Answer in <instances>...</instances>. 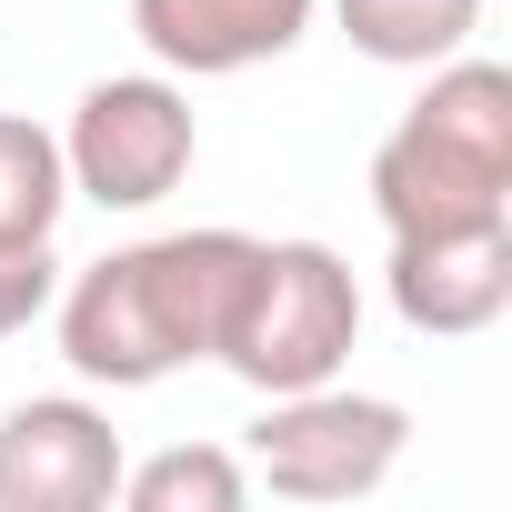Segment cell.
<instances>
[{"instance_id":"6da1fadb","label":"cell","mask_w":512,"mask_h":512,"mask_svg":"<svg viewBox=\"0 0 512 512\" xmlns=\"http://www.w3.org/2000/svg\"><path fill=\"white\" fill-rule=\"evenodd\" d=\"M502 211H512V71L452 51L372 151V221L412 241V231H462Z\"/></svg>"},{"instance_id":"7a4b0ae2","label":"cell","mask_w":512,"mask_h":512,"mask_svg":"<svg viewBox=\"0 0 512 512\" xmlns=\"http://www.w3.org/2000/svg\"><path fill=\"white\" fill-rule=\"evenodd\" d=\"M362 342V282L332 241H262L251 251V282H241V312L221 332V372H241L251 392H312V382H342Z\"/></svg>"},{"instance_id":"3957f363","label":"cell","mask_w":512,"mask_h":512,"mask_svg":"<svg viewBox=\"0 0 512 512\" xmlns=\"http://www.w3.org/2000/svg\"><path fill=\"white\" fill-rule=\"evenodd\" d=\"M402 452H412V412L392 392H342V382L262 392V422L241 442L251 482L282 502H362L402 472Z\"/></svg>"},{"instance_id":"277c9868","label":"cell","mask_w":512,"mask_h":512,"mask_svg":"<svg viewBox=\"0 0 512 512\" xmlns=\"http://www.w3.org/2000/svg\"><path fill=\"white\" fill-rule=\"evenodd\" d=\"M191 161H201V121H191V91L171 71H111L71 101V131H61L71 201L151 211L191 181Z\"/></svg>"},{"instance_id":"5b68a950","label":"cell","mask_w":512,"mask_h":512,"mask_svg":"<svg viewBox=\"0 0 512 512\" xmlns=\"http://www.w3.org/2000/svg\"><path fill=\"white\" fill-rule=\"evenodd\" d=\"M51 312H61V362H71L81 382L151 392V382L181 372V342H171V322H161L151 251H141V241H131V251H101L91 272H71V282L51 292Z\"/></svg>"},{"instance_id":"8992f818","label":"cell","mask_w":512,"mask_h":512,"mask_svg":"<svg viewBox=\"0 0 512 512\" xmlns=\"http://www.w3.org/2000/svg\"><path fill=\"white\" fill-rule=\"evenodd\" d=\"M121 432L81 392H41L0 412V512H101L121 492Z\"/></svg>"},{"instance_id":"52a82bcc","label":"cell","mask_w":512,"mask_h":512,"mask_svg":"<svg viewBox=\"0 0 512 512\" xmlns=\"http://www.w3.org/2000/svg\"><path fill=\"white\" fill-rule=\"evenodd\" d=\"M392 312L432 342H472L512 312V211L462 221V231H412L392 241Z\"/></svg>"},{"instance_id":"ba28073f","label":"cell","mask_w":512,"mask_h":512,"mask_svg":"<svg viewBox=\"0 0 512 512\" xmlns=\"http://www.w3.org/2000/svg\"><path fill=\"white\" fill-rule=\"evenodd\" d=\"M322 0H131V31L161 71L181 81H231V71H262L282 51H302Z\"/></svg>"},{"instance_id":"9c48e42d","label":"cell","mask_w":512,"mask_h":512,"mask_svg":"<svg viewBox=\"0 0 512 512\" xmlns=\"http://www.w3.org/2000/svg\"><path fill=\"white\" fill-rule=\"evenodd\" d=\"M141 251H151V292H161V322H171L181 362H211L231 312H241V282H251V251L262 241L231 231V221H201V231H161Z\"/></svg>"},{"instance_id":"30bf717a","label":"cell","mask_w":512,"mask_h":512,"mask_svg":"<svg viewBox=\"0 0 512 512\" xmlns=\"http://www.w3.org/2000/svg\"><path fill=\"white\" fill-rule=\"evenodd\" d=\"M332 21H342V41H352L362 61H382V71H432V61L472 51L482 0H332Z\"/></svg>"},{"instance_id":"8fae6325","label":"cell","mask_w":512,"mask_h":512,"mask_svg":"<svg viewBox=\"0 0 512 512\" xmlns=\"http://www.w3.org/2000/svg\"><path fill=\"white\" fill-rule=\"evenodd\" d=\"M131 512H241L251 502V462L221 452V442H171L151 462H121V492Z\"/></svg>"},{"instance_id":"7c38bea8","label":"cell","mask_w":512,"mask_h":512,"mask_svg":"<svg viewBox=\"0 0 512 512\" xmlns=\"http://www.w3.org/2000/svg\"><path fill=\"white\" fill-rule=\"evenodd\" d=\"M61 211H71L61 131H41L31 111H0V241H51Z\"/></svg>"},{"instance_id":"4fadbf2b","label":"cell","mask_w":512,"mask_h":512,"mask_svg":"<svg viewBox=\"0 0 512 512\" xmlns=\"http://www.w3.org/2000/svg\"><path fill=\"white\" fill-rule=\"evenodd\" d=\"M61 292V262H51V241H0V342L31 332Z\"/></svg>"}]
</instances>
